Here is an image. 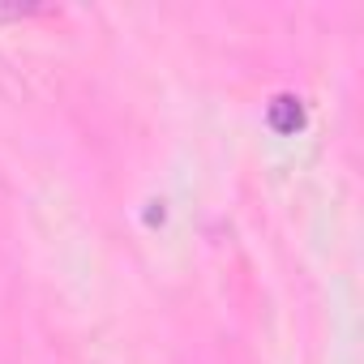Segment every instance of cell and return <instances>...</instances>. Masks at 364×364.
Masks as SVG:
<instances>
[{
    "instance_id": "cell-1",
    "label": "cell",
    "mask_w": 364,
    "mask_h": 364,
    "mask_svg": "<svg viewBox=\"0 0 364 364\" xmlns=\"http://www.w3.org/2000/svg\"><path fill=\"white\" fill-rule=\"evenodd\" d=\"M266 120H270L274 133H296V129L304 124V103H300L296 95H279V99H270Z\"/></svg>"
},
{
    "instance_id": "cell-2",
    "label": "cell",
    "mask_w": 364,
    "mask_h": 364,
    "mask_svg": "<svg viewBox=\"0 0 364 364\" xmlns=\"http://www.w3.org/2000/svg\"><path fill=\"white\" fill-rule=\"evenodd\" d=\"M146 223H163V202H150V210H146Z\"/></svg>"
}]
</instances>
